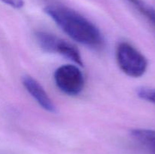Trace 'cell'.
<instances>
[{
  "instance_id": "obj_1",
  "label": "cell",
  "mask_w": 155,
  "mask_h": 154,
  "mask_svg": "<svg viewBox=\"0 0 155 154\" xmlns=\"http://www.w3.org/2000/svg\"><path fill=\"white\" fill-rule=\"evenodd\" d=\"M44 11L76 42L94 49H99L104 46V38L99 29L76 11L56 5L46 6Z\"/></svg>"
},
{
  "instance_id": "obj_2",
  "label": "cell",
  "mask_w": 155,
  "mask_h": 154,
  "mask_svg": "<svg viewBox=\"0 0 155 154\" xmlns=\"http://www.w3.org/2000/svg\"><path fill=\"white\" fill-rule=\"evenodd\" d=\"M117 61L121 70L127 75L139 78L145 73L148 68L146 57L128 42H120L117 47Z\"/></svg>"
},
{
  "instance_id": "obj_3",
  "label": "cell",
  "mask_w": 155,
  "mask_h": 154,
  "mask_svg": "<svg viewBox=\"0 0 155 154\" xmlns=\"http://www.w3.org/2000/svg\"><path fill=\"white\" fill-rule=\"evenodd\" d=\"M35 36L36 42L43 51L48 53H57L77 65L83 66L80 52L73 44L45 31H37Z\"/></svg>"
},
{
  "instance_id": "obj_4",
  "label": "cell",
  "mask_w": 155,
  "mask_h": 154,
  "mask_svg": "<svg viewBox=\"0 0 155 154\" xmlns=\"http://www.w3.org/2000/svg\"><path fill=\"white\" fill-rule=\"evenodd\" d=\"M54 80L59 90L71 96L81 93L85 85L83 72L78 66L73 64L59 66L54 73Z\"/></svg>"
},
{
  "instance_id": "obj_5",
  "label": "cell",
  "mask_w": 155,
  "mask_h": 154,
  "mask_svg": "<svg viewBox=\"0 0 155 154\" xmlns=\"http://www.w3.org/2000/svg\"><path fill=\"white\" fill-rule=\"evenodd\" d=\"M23 85L28 93L36 100L39 105L50 113L56 112V106L46 93L42 86L30 75L23 77Z\"/></svg>"
},
{
  "instance_id": "obj_6",
  "label": "cell",
  "mask_w": 155,
  "mask_h": 154,
  "mask_svg": "<svg viewBox=\"0 0 155 154\" xmlns=\"http://www.w3.org/2000/svg\"><path fill=\"white\" fill-rule=\"evenodd\" d=\"M130 134L147 154H155V130L135 128L132 130Z\"/></svg>"
},
{
  "instance_id": "obj_7",
  "label": "cell",
  "mask_w": 155,
  "mask_h": 154,
  "mask_svg": "<svg viewBox=\"0 0 155 154\" xmlns=\"http://www.w3.org/2000/svg\"><path fill=\"white\" fill-rule=\"evenodd\" d=\"M155 27V10L142 0H127Z\"/></svg>"
},
{
  "instance_id": "obj_8",
  "label": "cell",
  "mask_w": 155,
  "mask_h": 154,
  "mask_svg": "<svg viewBox=\"0 0 155 154\" xmlns=\"http://www.w3.org/2000/svg\"><path fill=\"white\" fill-rule=\"evenodd\" d=\"M137 95L141 99L155 105V88H154L142 87L138 89Z\"/></svg>"
},
{
  "instance_id": "obj_9",
  "label": "cell",
  "mask_w": 155,
  "mask_h": 154,
  "mask_svg": "<svg viewBox=\"0 0 155 154\" xmlns=\"http://www.w3.org/2000/svg\"><path fill=\"white\" fill-rule=\"evenodd\" d=\"M2 2L5 3L8 5L16 9H20L24 7V0H1Z\"/></svg>"
}]
</instances>
